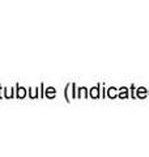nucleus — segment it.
<instances>
[{"mask_svg": "<svg viewBox=\"0 0 149 157\" xmlns=\"http://www.w3.org/2000/svg\"><path fill=\"white\" fill-rule=\"evenodd\" d=\"M48 96L50 97H54V94H55V90H54V88H48ZM46 94H47V92H46Z\"/></svg>", "mask_w": 149, "mask_h": 157, "instance_id": "obj_3", "label": "nucleus"}, {"mask_svg": "<svg viewBox=\"0 0 149 157\" xmlns=\"http://www.w3.org/2000/svg\"><path fill=\"white\" fill-rule=\"evenodd\" d=\"M145 94H147V92H145V89H144V88H140V89L137 90V96H139V97H145Z\"/></svg>", "mask_w": 149, "mask_h": 157, "instance_id": "obj_1", "label": "nucleus"}, {"mask_svg": "<svg viewBox=\"0 0 149 157\" xmlns=\"http://www.w3.org/2000/svg\"><path fill=\"white\" fill-rule=\"evenodd\" d=\"M90 94H92V97H94V98L98 97V89H97V88H93L92 92H90Z\"/></svg>", "mask_w": 149, "mask_h": 157, "instance_id": "obj_2", "label": "nucleus"}, {"mask_svg": "<svg viewBox=\"0 0 149 157\" xmlns=\"http://www.w3.org/2000/svg\"><path fill=\"white\" fill-rule=\"evenodd\" d=\"M18 96H20V97H24V96H25V90H24V88H20V90H18Z\"/></svg>", "mask_w": 149, "mask_h": 157, "instance_id": "obj_4", "label": "nucleus"}]
</instances>
